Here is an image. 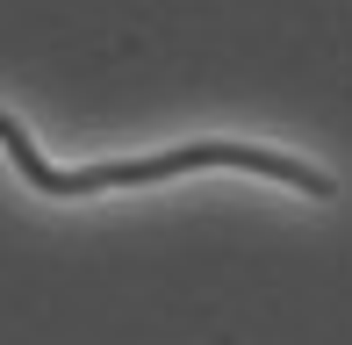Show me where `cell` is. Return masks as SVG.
Here are the masks:
<instances>
[{
  "label": "cell",
  "mask_w": 352,
  "mask_h": 345,
  "mask_svg": "<svg viewBox=\"0 0 352 345\" xmlns=\"http://www.w3.org/2000/svg\"><path fill=\"white\" fill-rule=\"evenodd\" d=\"M0 144L8 159L22 166V180L36 194H101V187H151V180H173V172H201V166H230V172H259V180H280V187H302L309 201H331V172L287 159V151H259V144H180V151H151V159H101V166H51L36 151V137L0 108Z\"/></svg>",
  "instance_id": "1"
}]
</instances>
